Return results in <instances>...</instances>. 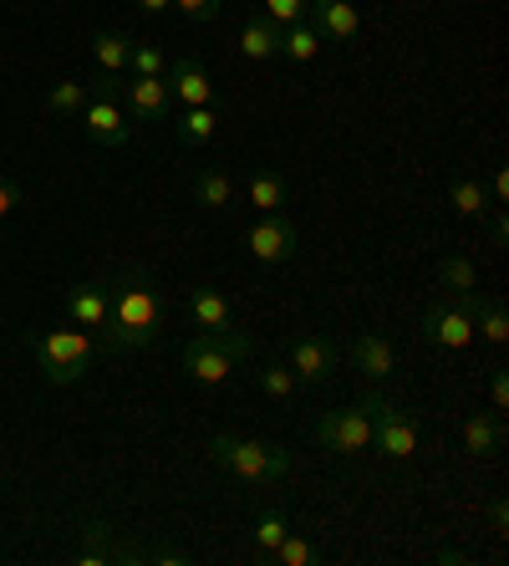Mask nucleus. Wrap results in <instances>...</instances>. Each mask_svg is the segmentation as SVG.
I'll list each match as a JSON object with an SVG mask.
<instances>
[{
  "label": "nucleus",
  "mask_w": 509,
  "mask_h": 566,
  "mask_svg": "<svg viewBox=\"0 0 509 566\" xmlns=\"http://www.w3.org/2000/svg\"><path fill=\"white\" fill-rule=\"evenodd\" d=\"M316 46H321V36H316L311 21H296V27L280 31V56H286V62H296V66L316 62Z\"/></svg>",
  "instance_id": "obj_26"
},
{
  "label": "nucleus",
  "mask_w": 509,
  "mask_h": 566,
  "mask_svg": "<svg viewBox=\"0 0 509 566\" xmlns=\"http://www.w3.org/2000/svg\"><path fill=\"white\" fill-rule=\"evenodd\" d=\"M245 251L261 265H280L300 251V235H296V224H290L286 214H261V220L245 230Z\"/></svg>",
  "instance_id": "obj_9"
},
{
  "label": "nucleus",
  "mask_w": 509,
  "mask_h": 566,
  "mask_svg": "<svg viewBox=\"0 0 509 566\" xmlns=\"http://www.w3.org/2000/svg\"><path fill=\"white\" fill-rule=\"evenodd\" d=\"M163 332V302H158V286L148 271H123L113 281V306H107V327L103 353H138V347H153V337Z\"/></svg>",
  "instance_id": "obj_1"
},
{
  "label": "nucleus",
  "mask_w": 509,
  "mask_h": 566,
  "mask_svg": "<svg viewBox=\"0 0 509 566\" xmlns=\"http://www.w3.org/2000/svg\"><path fill=\"white\" fill-rule=\"evenodd\" d=\"M474 332H484L495 347H505L509 343V316H505V306L495 302V296H484V306L474 312Z\"/></svg>",
  "instance_id": "obj_29"
},
{
  "label": "nucleus",
  "mask_w": 509,
  "mask_h": 566,
  "mask_svg": "<svg viewBox=\"0 0 509 566\" xmlns=\"http://www.w3.org/2000/svg\"><path fill=\"white\" fill-rule=\"evenodd\" d=\"M15 205H26L21 185H15V179H0V220H6V214H15Z\"/></svg>",
  "instance_id": "obj_37"
},
{
  "label": "nucleus",
  "mask_w": 509,
  "mask_h": 566,
  "mask_svg": "<svg viewBox=\"0 0 509 566\" xmlns=\"http://www.w3.org/2000/svg\"><path fill=\"white\" fill-rule=\"evenodd\" d=\"M189 316H194L199 332H230L235 327V302H230L220 286H194V296H189Z\"/></svg>",
  "instance_id": "obj_15"
},
{
  "label": "nucleus",
  "mask_w": 509,
  "mask_h": 566,
  "mask_svg": "<svg viewBox=\"0 0 509 566\" xmlns=\"http://www.w3.org/2000/svg\"><path fill=\"white\" fill-rule=\"evenodd\" d=\"M250 357V337L240 327L230 332H194L183 343V373L199 382V388H220V382L235 378V368Z\"/></svg>",
  "instance_id": "obj_2"
},
{
  "label": "nucleus",
  "mask_w": 509,
  "mask_h": 566,
  "mask_svg": "<svg viewBox=\"0 0 509 566\" xmlns=\"http://www.w3.org/2000/svg\"><path fill=\"white\" fill-rule=\"evenodd\" d=\"M92 56H97V66H103L107 77H118V72H128L132 36L128 31H97V36H92Z\"/></svg>",
  "instance_id": "obj_22"
},
{
  "label": "nucleus",
  "mask_w": 509,
  "mask_h": 566,
  "mask_svg": "<svg viewBox=\"0 0 509 566\" xmlns=\"http://www.w3.org/2000/svg\"><path fill=\"white\" fill-rule=\"evenodd\" d=\"M107 306H113V281H82V286L66 291V316H72V327L92 332V337L107 327Z\"/></svg>",
  "instance_id": "obj_11"
},
{
  "label": "nucleus",
  "mask_w": 509,
  "mask_h": 566,
  "mask_svg": "<svg viewBox=\"0 0 509 566\" xmlns=\"http://www.w3.org/2000/svg\"><path fill=\"white\" fill-rule=\"evenodd\" d=\"M173 11H183L189 21H214L224 11V0H173Z\"/></svg>",
  "instance_id": "obj_34"
},
{
  "label": "nucleus",
  "mask_w": 509,
  "mask_h": 566,
  "mask_svg": "<svg viewBox=\"0 0 509 566\" xmlns=\"http://www.w3.org/2000/svg\"><path fill=\"white\" fill-rule=\"evenodd\" d=\"M113 556H118V541H113V531H107L103 521H92V526L82 531V556H77V562L82 566H107Z\"/></svg>",
  "instance_id": "obj_27"
},
{
  "label": "nucleus",
  "mask_w": 509,
  "mask_h": 566,
  "mask_svg": "<svg viewBox=\"0 0 509 566\" xmlns=\"http://www.w3.org/2000/svg\"><path fill=\"white\" fill-rule=\"evenodd\" d=\"M489 403H495V413L509 409V373H505V368L489 373Z\"/></svg>",
  "instance_id": "obj_36"
},
{
  "label": "nucleus",
  "mask_w": 509,
  "mask_h": 566,
  "mask_svg": "<svg viewBox=\"0 0 509 566\" xmlns=\"http://www.w3.org/2000/svg\"><path fill=\"white\" fill-rule=\"evenodd\" d=\"M448 205H454V214H464V220H484V214H489V189H484L474 174H458L454 185H448Z\"/></svg>",
  "instance_id": "obj_23"
},
{
  "label": "nucleus",
  "mask_w": 509,
  "mask_h": 566,
  "mask_svg": "<svg viewBox=\"0 0 509 566\" xmlns=\"http://www.w3.org/2000/svg\"><path fill=\"white\" fill-rule=\"evenodd\" d=\"M87 97H92V87L87 82H56L52 93H46V107H52L56 118H72V113H82V107H87Z\"/></svg>",
  "instance_id": "obj_28"
},
{
  "label": "nucleus",
  "mask_w": 509,
  "mask_h": 566,
  "mask_svg": "<svg viewBox=\"0 0 509 566\" xmlns=\"http://www.w3.org/2000/svg\"><path fill=\"white\" fill-rule=\"evenodd\" d=\"M357 368H362L372 382L392 378V368H397V353H392V343L382 337V332H362V337H357Z\"/></svg>",
  "instance_id": "obj_17"
},
{
  "label": "nucleus",
  "mask_w": 509,
  "mask_h": 566,
  "mask_svg": "<svg viewBox=\"0 0 509 566\" xmlns=\"http://www.w3.org/2000/svg\"><path fill=\"white\" fill-rule=\"evenodd\" d=\"M418 337L428 347H444V353H464L479 332H474V316L464 312L458 302H438V306H428V312H423Z\"/></svg>",
  "instance_id": "obj_8"
},
{
  "label": "nucleus",
  "mask_w": 509,
  "mask_h": 566,
  "mask_svg": "<svg viewBox=\"0 0 509 566\" xmlns=\"http://www.w3.org/2000/svg\"><path fill=\"white\" fill-rule=\"evenodd\" d=\"M306 6H311V0H265V11H261V15L286 31V27H296V21H306Z\"/></svg>",
  "instance_id": "obj_33"
},
{
  "label": "nucleus",
  "mask_w": 509,
  "mask_h": 566,
  "mask_svg": "<svg viewBox=\"0 0 509 566\" xmlns=\"http://www.w3.org/2000/svg\"><path fill=\"white\" fill-rule=\"evenodd\" d=\"M311 434L331 454H362V449H372V419H367L362 403L357 409H331L311 423Z\"/></svg>",
  "instance_id": "obj_7"
},
{
  "label": "nucleus",
  "mask_w": 509,
  "mask_h": 566,
  "mask_svg": "<svg viewBox=\"0 0 509 566\" xmlns=\"http://www.w3.org/2000/svg\"><path fill=\"white\" fill-rule=\"evenodd\" d=\"M245 199H250V210L255 214H286V179H280L275 169H255L250 174Z\"/></svg>",
  "instance_id": "obj_20"
},
{
  "label": "nucleus",
  "mask_w": 509,
  "mask_h": 566,
  "mask_svg": "<svg viewBox=\"0 0 509 566\" xmlns=\"http://www.w3.org/2000/svg\"><path fill=\"white\" fill-rule=\"evenodd\" d=\"M128 72L132 77H163V72H169V56H163V46H153V41H132Z\"/></svg>",
  "instance_id": "obj_31"
},
{
  "label": "nucleus",
  "mask_w": 509,
  "mask_h": 566,
  "mask_svg": "<svg viewBox=\"0 0 509 566\" xmlns=\"http://www.w3.org/2000/svg\"><path fill=\"white\" fill-rule=\"evenodd\" d=\"M118 97L128 107V118L138 123H169V107H173V93L163 77H132V82H118Z\"/></svg>",
  "instance_id": "obj_10"
},
{
  "label": "nucleus",
  "mask_w": 509,
  "mask_h": 566,
  "mask_svg": "<svg viewBox=\"0 0 509 566\" xmlns=\"http://www.w3.org/2000/svg\"><path fill=\"white\" fill-rule=\"evenodd\" d=\"M372 419V449H382L388 460H413L418 454V413L403 409L397 398H388L382 388H367L357 398Z\"/></svg>",
  "instance_id": "obj_5"
},
{
  "label": "nucleus",
  "mask_w": 509,
  "mask_h": 566,
  "mask_svg": "<svg viewBox=\"0 0 509 566\" xmlns=\"http://www.w3.org/2000/svg\"><path fill=\"white\" fill-rule=\"evenodd\" d=\"M214 133H220V113L214 107H183L179 118H173V138L189 148H210Z\"/></svg>",
  "instance_id": "obj_19"
},
{
  "label": "nucleus",
  "mask_w": 509,
  "mask_h": 566,
  "mask_svg": "<svg viewBox=\"0 0 509 566\" xmlns=\"http://www.w3.org/2000/svg\"><path fill=\"white\" fill-rule=\"evenodd\" d=\"M464 449H469L474 460H489L505 449V413H469L464 419Z\"/></svg>",
  "instance_id": "obj_16"
},
{
  "label": "nucleus",
  "mask_w": 509,
  "mask_h": 566,
  "mask_svg": "<svg viewBox=\"0 0 509 566\" xmlns=\"http://www.w3.org/2000/svg\"><path fill=\"white\" fill-rule=\"evenodd\" d=\"M438 291L444 296H464V291H479V271H474L469 255H444L438 261Z\"/></svg>",
  "instance_id": "obj_24"
},
{
  "label": "nucleus",
  "mask_w": 509,
  "mask_h": 566,
  "mask_svg": "<svg viewBox=\"0 0 509 566\" xmlns=\"http://www.w3.org/2000/svg\"><path fill=\"white\" fill-rule=\"evenodd\" d=\"M271 562H280V566H311L316 562V536H306V531H286V541L275 546Z\"/></svg>",
  "instance_id": "obj_30"
},
{
  "label": "nucleus",
  "mask_w": 509,
  "mask_h": 566,
  "mask_svg": "<svg viewBox=\"0 0 509 566\" xmlns=\"http://www.w3.org/2000/svg\"><path fill=\"white\" fill-rule=\"evenodd\" d=\"M163 82H169V93L179 97L183 107H214V82H210V72H204L194 56H179V62H169Z\"/></svg>",
  "instance_id": "obj_13"
},
{
  "label": "nucleus",
  "mask_w": 509,
  "mask_h": 566,
  "mask_svg": "<svg viewBox=\"0 0 509 566\" xmlns=\"http://www.w3.org/2000/svg\"><path fill=\"white\" fill-rule=\"evenodd\" d=\"M82 128L97 148H128L132 144V123H128V107L118 97V77L107 82H92V97L82 107Z\"/></svg>",
  "instance_id": "obj_6"
},
{
  "label": "nucleus",
  "mask_w": 509,
  "mask_h": 566,
  "mask_svg": "<svg viewBox=\"0 0 509 566\" xmlns=\"http://www.w3.org/2000/svg\"><path fill=\"white\" fill-rule=\"evenodd\" d=\"M489 245H499V251L509 245V214H505V205H489Z\"/></svg>",
  "instance_id": "obj_35"
},
{
  "label": "nucleus",
  "mask_w": 509,
  "mask_h": 566,
  "mask_svg": "<svg viewBox=\"0 0 509 566\" xmlns=\"http://www.w3.org/2000/svg\"><path fill=\"white\" fill-rule=\"evenodd\" d=\"M240 56H245V62H275V56H280V27L265 21V15L245 21V31H240Z\"/></svg>",
  "instance_id": "obj_18"
},
{
  "label": "nucleus",
  "mask_w": 509,
  "mask_h": 566,
  "mask_svg": "<svg viewBox=\"0 0 509 566\" xmlns=\"http://www.w3.org/2000/svg\"><path fill=\"white\" fill-rule=\"evenodd\" d=\"M138 11H148V15H163V11H173V0H138Z\"/></svg>",
  "instance_id": "obj_40"
},
{
  "label": "nucleus",
  "mask_w": 509,
  "mask_h": 566,
  "mask_svg": "<svg viewBox=\"0 0 509 566\" xmlns=\"http://www.w3.org/2000/svg\"><path fill=\"white\" fill-rule=\"evenodd\" d=\"M489 205H509V174L505 169L489 179Z\"/></svg>",
  "instance_id": "obj_39"
},
{
  "label": "nucleus",
  "mask_w": 509,
  "mask_h": 566,
  "mask_svg": "<svg viewBox=\"0 0 509 566\" xmlns=\"http://www.w3.org/2000/svg\"><path fill=\"white\" fill-rule=\"evenodd\" d=\"M286 368L296 373V382H327L331 373H337V347H331L327 337H296Z\"/></svg>",
  "instance_id": "obj_12"
},
{
  "label": "nucleus",
  "mask_w": 509,
  "mask_h": 566,
  "mask_svg": "<svg viewBox=\"0 0 509 566\" xmlns=\"http://www.w3.org/2000/svg\"><path fill=\"white\" fill-rule=\"evenodd\" d=\"M194 199L214 214L230 210V205H235V179L224 169H214V164H204V169H194Z\"/></svg>",
  "instance_id": "obj_21"
},
{
  "label": "nucleus",
  "mask_w": 509,
  "mask_h": 566,
  "mask_svg": "<svg viewBox=\"0 0 509 566\" xmlns=\"http://www.w3.org/2000/svg\"><path fill=\"white\" fill-rule=\"evenodd\" d=\"M296 373L286 368V363H275V368H261V394L265 398H296Z\"/></svg>",
  "instance_id": "obj_32"
},
{
  "label": "nucleus",
  "mask_w": 509,
  "mask_h": 566,
  "mask_svg": "<svg viewBox=\"0 0 509 566\" xmlns=\"http://www.w3.org/2000/svg\"><path fill=\"white\" fill-rule=\"evenodd\" d=\"M210 460L220 470H230L235 480L250 485H275L290 474V454L280 444H265V439H235V434H214L210 439Z\"/></svg>",
  "instance_id": "obj_3"
},
{
  "label": "nucleus",
  "mask_w": 509,
  "mask_h": 566,
  "mask_svg": "<svg viewBox=\"0 0 509 566\" xmlns=\"http://www.w3.org/2000/svg\"><path fill=\"white\" fill-rule=\"evenodd\" d=\"M306 15H311V27L321 41H352L357 27H362V15H357L352 0H311Z\"/></svg>",
  "instance_id": "obj_14"
},
{
  "label": "nucleus",
  "mask_w": 509,
  "mask_h": 566,
  "mask_svg": "<svg viewBox=\"0 0 509 566\" xmlns=\"http://www.w3.org/2000/svg\"><path fill=\"white\" fill-rule=\"evenodd\" d=\"M489 526H495V536H509V505H505V495L489 505Z\"/></svg>",
  "instance_id": "obj_38"
},
{
  "label": "nucleus",
  "mask_w": 509,
  "mask_h": 566,
  "mask_svg": "<svg viewBox=\"0 0 509 566\" xmlns=\"http://www.w3.org/2000/svg\"><path fill=\"white\" fill-rule=\"evenodd\" d=\"M31 357H36L41 378L56 382V388H66V382L87 378V368L97 363V347H92V332H82V327H52V332H41L36 337Z\"/></svg>",
  "instance_id": "obj_4"
},
{
  "label": "nucleus",
  "mask_w": 509,
  "mask_h": 566,
  "mask_svg": "<svg viewBox=\"0 0 509 566\" xmlns=\"http://www.w3.org/2000/svg\"><path fill=\"white\" fill-rule=\"evenodd\" d=\"M286 511L280 505H261V515H255V526H250V541H255V552L261 556H275V546L286 541Z\"/></svg>",
  "instance_id": "obj_25"
}]
</instances>
